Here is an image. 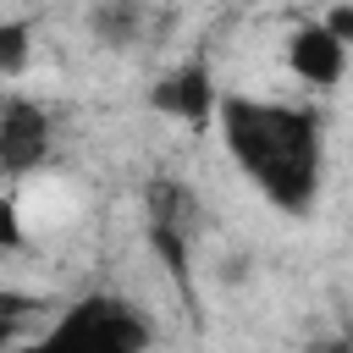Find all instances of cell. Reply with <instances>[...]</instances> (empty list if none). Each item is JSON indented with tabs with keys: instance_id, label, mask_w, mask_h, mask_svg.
<instances>
[{
	"instance_id": "obj_1",
	"label": "cell",
	"mask_w": 353,
	"mask_h": 353,
	"mask_svg": "<svg viewBox=\"0 0 353 353\" xmlns=\"http://www.w3.org/2000/svg\"><path fill=\"white\" fill-rule=\"evenodd\" d=\"M221 143L248 188L287 221H309L325 188V127L314 105H287L265 94H221Z\"/></svg>"
},
{
	"instance_id": "obj_2",
	"label": "cell",
	"mask_w": 353,
	"mask_h": 353,
	"mask_svg": "<svg viewBox=\"0 0 353 353\" xmlns=\"http://www.w3.org/2000/svg\"><path fill=\"white\" fill-rule=\"evenodd\" d=\"M39 342L50 347H105V353H138L154 342V320L127 298V292H110V287H94L83 298H72L44 331Z\"/></svg>"
},
{
	"instance_id": "obj_3",
	"label": "cell",
	"mask_w": 353,
	"mask_h": 353,
	"mask_svg": "<svg viewBox=\"0 0 353 353\" xmlns=\"http://www.w3.org/2000/svg\"><path fill=\"white\" fill-rule=\"evenodd\" d=\"M204 232V204L182 176H154L143 188V237L160 254V265L188 287L193 276V243Z\"/></svg>"
},
{
	"instance_id": "obj_4",
	"label": "cell",
	"mask_w": 353,
	"mask_h": 353,
	"mask_svg": "<svg viewBox=\"0 0 353 353\" xmlns=\"http://www.w3.org/2000/svg\"><path fill=\"white\" fill-rule=\"evenodd\" d=\"M50 154H55V116L28 94H6L0 99V176H33L50 165Z\"/></svg>"
},
{
	"instance_id": "obj_5",
	"label": "cell",
	"mask_w": 353,
	"mask_h": 353,
	"mask_svg": "<svg viewBox=\"0 0 353 353\" xmlns=\"http://www.w3.org/2000/svg\"><path fill=\"white\" fill-rule=\"evenodd\" d=\"M281 61H287L292 83H303L309 94H331V88L347 77L353 50L325 28V17H303V22L281 39Z\"/></svg>"
},
{
	"instance_id": "obj_6",
	"label": "cell",
	"mask_w": 353,
	"mask_h": 353,
	"mask_svg": "<svg viewBox=\"0 0 353 353\" xmlns=\"http://www.w3.org/2000/svg\"><path fill=\"white\" fill-rule=\"evenodd\" d=\"M149 105H154L165 121H182V127H215L221 88H215L210 61H176V66H165V72L149 83Z\"/></svg>"
},
{
	"instance_id": "obj_7",
	"label": "cell",
	"mask_w": 353,
	"mask_h": 353,
	"mask_svg": "<svg viewBox=\"0 0 353 353\" xmlns=\"http://www.w3.org/2000/svg\"><path fill=\"white\" fill-rule=\"evenodd\" d=\"M83 28H88V39H94L99 50L127 55L132 44L149 39L154 6H149V0H88V6H83Z\"/></svg>"
},
{
	"instance_id": "obj_8",
	"label": "cell",
	"mask_w": 353,
	"mask_h": 353,
	"mask_svg": "<svg viewBox=\"0 0 353 353\" xmlns=\"http://www.w3.org/2000/svg\"><path fill=\"white\" fill-rule=\"evenodd\" d=\"M44 298L39 292H22V287H0V347H11V342H28V336H39L50 320H44Z\"/></svg>"
},
{
	"instance_id": "obj_9",
	"label": "cell",
	"mask_w": 353,
	"mask_h": 353,
	"mask_svg": "<svg viewBox=\"0 0 353 353\" xmlns=\"http://www.w3.org/2000/svg\"><path fill=\"white\" fill-rule=\"evenodd\" d=\"M28 66H33V22L0 17V83H17Z\"/></svg>"
},
{
	"instance_id": "obj_10",
	"label": "cell",
	"mask_w": 353,
	"mask_h": 353,
	"mask_svg": "<svg viewBox=\"0 0 353 353\" xmlns=\"http://www.w3.org/2000/svg\"><path fill=\"white\" fill-rule=\"evenodd\" d=\"M28 248V210L17 193H0V254H22Z\"/></svg>"
},
{
	"instance_id": "obj_11",
	"label": "cell",
	"mask_w": 353,
	"mask_h": 353,
	"mask_svg": "<svg viewBox=\"0 0 353 353\" xmlns=\"http://www.w3.org/2000/svg\"><path fill=\"white\" fill-rule=\"evenodd\" d=\"M325 28L353 50V0H331V6H325Z\"/></svg>"
}]
</instances>
